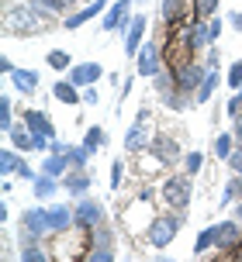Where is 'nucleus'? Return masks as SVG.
Segmentation results:
<instances>
[{"label": "nucleus", "instance_id": "2", "mask_svg": "<svg viewBox=\"0 0 242 262\" xmlns=\"http://www.w3.org/2000/svg\"><path fill=\"white\" fill-rule=\"evenodd\" d=\"M163 204H170L173 210L190 207V180L187 176H170V180L163 183Z\"/></svg>", "mask_w": 242, "mask_h": 262}, {"label": "nucleus", "instance_id": "42", "mask_svg": "<svg viewBox=\"0 0 242 262\" xmlns=\"http://www.w3.org/2000/svg\"><path fill=\"white\" fill-rule=\"evenodd\" d=\"M208 35H211V41L221 35V21H208Z\"/></svg>", "mask_w": 242, "mask_h": 262}, {"label": "nucleus", "instance_id": "45", "mask_svg": "<svg viewBox=\"0 0 242 262\" xmlns=\"http://www.w3.org/2000/svg\"><path fill=\"white\" fill-rule=\"evenodd\" d=\"M0 69H4V73L11 76V73H14V62H11V59H0Z\"/></svg>", "mask_w": 242, "mask_h": 262}, {"label": "nucleus", "instance_id": "6", "mask_svg": "<svg viewBox=\"0 0 242 262\" xmlns=\"http://www.w3.org/2000/svg\"><path fill=\"white\" fill-rule=\"evenodd\" d=\"M242 242V228H239V221H221L215 228V245L221 252H232L235 245Z\"/></svg>", "mask_w": 242, "mask_h": 262}, {"label": "nucleus", "instance_id": "3", "mask_svg": "<svg viewBox=\"0 0 242 262\" xmlns=\"http://www.w3.org/2000/svg\"><path fill=\"white\" fill-rule=\"evenodd\" d=\"M176 228H180V217H156V221L149 224V242L156 245V249H166L170 242H173V235H176Z\"/></svg>", "mask_w": 242, "mask_h": 262}, {"label": "nucleus", "instance_id": "9", "mask_svg": "<svg viewBox=\"0 0 242 262\" xmlns=\"http://www.w3.org/2000/svg\"><path fill=\"white\" fill-rule=\"evenodd\" d=\"M149 148H152V156L159 159V162H166V166L180 159V145H176L170 135H156V138L149 142Z\"/></svg>", "mask_w": 242, "mask_h": 262}, {"label": "nucleus", "instance_id": "26", "mask_svg": "<svg viewBox=\"0 0 242 262\" xmlns=\"http://www.w3.org/2000/svg\"><path fill=\"white\" fill-rule=\"evenodd\" d=\"M31 11L38 14L42 21H49V17H55V11H59V7H55L52 0H31Z\"/></svg>", "mask_w": 242, "mask_h": 262}, {"label": "nucleus", "instance_id": "19", "mask_svg": "<svg viewBox=\"0 0 242 262\" xmlns=\"http://www.w3.org/2000/svg\"><path fill=\"white\" fill-rule=\"evenodd\" d=\"M11 79H14V86H17L21 93H31L35 86H38V76H35V73H28V69H14Z\"/></svg>", "mask_w": 242, "mask_h": 262}, {"label": "nucleus", "instance_id": "1", "mask_svg": "<svg viewBox=\"0 0 242 262\" xmlns=\"http://www.w3.org/2000/svg\"><path fill=\"white\" fill-rule=\"evenodd\" d=\"M170 69H173L176 83H180V93H194V90L204 83V76H208V66L194 62V59H184V62L170 66Z\"/></svg>", "mask_w": 242, "mask_h": 262}, {"label": "nucleus", "instance_id": "48", "mask_svg": "<svg viewBox=\"0 0 242 262\" xmlns=\"http://www.w3.org/2000/svg\"><path fill=\"white\" fill-rule=\"evenodd\" d=\"M55 7H59V11H63V7H69V4H76V0H52Z\"/></svg>", "mask_w": 242, "mask_h": 262}, {"label": "nucleus", "instance_id": "46", "mask_svg": "<svg viewBox=\"0 0 242 262\" xmlns=\"http://www.w3.org/2000/svg\"><path fill=\"white\" fill-rule=\"evenodd\" d=\"M83 100H87V104H97V90H94V86H90V90L83 93Z\"/></svg>", "mask_w": 242, "mask_h": 262}, {"label": "nucleus", "instance_id": "34", "mask_svg": "<svg viewBox=\"0 0 242 262\" xmlns=\"http://www.w3.org/2000/svg\"><path fill=\"white\" fill-rule=\"evenodd\" d=\"M49 66H52V69H66V66H69V55L63 52V49H55V52H49Z\"/></svg>", "mask_w": 242, "mask_h": 262}, {"label": "nucleus", "instance_id": "4", "mask_svg": "<svg viewBox=\"0 0 242 262\" xmlns=\"http://www.w3.org/2000/svg\"><path fill=\"white\" fill-rule=\"evenodd\" d=\"M21 228L28 231V235H21V245H25V242H38V238L49 231V210H42V207L28 210L25 217H21Z\"/></svg>", "mask_w": 242, "mask_h": 262}, {"label": "nucleus", "instance_id": "27", "mask_svg": "<svg viewBox=\"0 0 242 262\" xmlns=\"http://www.w3.org/2000/svg\"><path fill=\"white\" fill-rule=\"evenodd\" d=\"M190 4H194V14H197L201 21H208V17L218 11V0H190Z\"/></svg>", "mask_w": 242, "mask_h": 262}, {"label": "nucleus", "instance_id": "14", "mask_svg": "<svg viewBox=\"0 0 242 262\" xmlns=\"http://www.w3.org/2000/svg\"><path fill=\"white\" fill-rule=\"evenodd\" d=\"M25 128L31 135H45V138H52V121L45 118L42 111H25Z\"/></svg>", "mask_w": 242, "mask_h": 262}, {"label": "nucleus", "instance_id": "28", "mask_svg": "<svg viewBox=\"0 0 242 262\" xmlns=\"http://www.w3.org/2000/svg\"><path fill=\"white\" fill-rule=\"evenodd\" d=\"M104 142H108V135H104V128H90V131H87V138H83V145H87L90 152H97V148H100Z\"/></svg>", "mask_w": 242, "mask_h": 262}, {"label": "nucleus", "instance_id": "35", "mask_svg": "<svg viewBox=\"0 0 242 262\" xmlns=\"http://www.w3.org/2000/svg\"><path fill=\"white\" fill-rule=\"evenodd\" d=\"M239 193H242V183H239V180H232V183L225 186V193H221V204H232Z\"/></svg>", "mask_w": 242, "mask_h": 262}, {"label": "nucleus", "instance_id": "47", "mask_svg": "<svg viewBox=\"0 0 242 262\" xmlns=\"http://www.w3.org/2000/svg\"><path fill=\"white\" fill-rule=\"evenodd\" d=\"M17 176H25V180H35V172H31V169H28V166H25V162H21V169H17Z\"/></svg>", "mask_w": 242, "mask_h": 262}, {"label": "nucleus", "instance_id": "17", "mask_svg": "<svg viewBox=\"0 0 242 262\" xmlns=\"http://www.w3.org/2000/svg\"><path fill=\"white\" fill-rule=\"evenodd\" d=\"M128 7H132V0H118V4L108 11V17H104V31H114V28L125 25V14H128Z\"/></svg>", "mask_w": 242, "mask_h": 262}, {"label": "nucleus", "instance_id": "41", "mask_svg": "<svg viewBox=\"0 0 242 262\" xmlns=\"http://www.w3.org/2000/svg\"><path fill=\"white\" fill-rule=\"evenodd\" d=\"M114 176H111V186H121V172H125V166H121V162H114Z\"/></svg>", "mask_w": 242, "mask_h": 262}, {"label": "nucleus", "instance_id": "13", "mask_svg": "<svg viewBox=\"0 0 242 262\" xmlns=\"http://www.w3.org/2000/svg\"><path fill=\"white\" fill-rule=\"evenodd\" d=\"M73 221H76V214L66 210V207H52V210H49V231H52V235L69 231V224H73Z\"/></svg>", "mask_w": 242, "mask_h": 262}, {"label": "nucleus", "instance_id": "8", "mask_svg": "<svg viewBox=\"0 0 242 262\" xmlns=\"http://www.w3.org/2000/svg\"><path fill=\"white\" fill-rule=\"evenodd\" d=\"M111 228L108 224H97V235H94V249H90V259L94 262H108L114 259V249H111Z\"/></svg>", "mask_w": 242, "mask_h": 262}, {"label": "nucleus", "instance_id": "11", "mask_svg": "<svg viewBox=\"0 0 242 262\" xmlns=\"http://www.w3.org/2000/svg\"><path fill=\"white\" fill-rule=\"evenodd\" d=\"M146 118H149V111H138V121H135V128H128V135H125V148H128V152H138V148H146Z\"/></svg>", "mask_w": 242, "mask_h": 262}, {"label": "nucleus", "instance_id": "36", "mask_svg": "<svg viewBox=\"0 0 242 262\" xmlns=\"http://www.w3.org/2000/svg\"><path fill=\"white\" fill-rule=\"evenodd\" d=\"M87 156H90V148H87V145H83V148H73V152H69V162H73V166H83Z\"/></svg>", "mask_w": 242, "mask_h": 262}, {"label": "nucleus", "instance_id": "37", "mask_svg": "<svg viewBox=\"0 0 242 262\" xmlns=\"http://www.w3.org/2000/svg\"><path fill=\"white\" fill-rule=\"evenodd\" d=\"M229 83H232V86H235V90H239V86H242V59H239V62H235V66H232V69H229Z\"/></svg>", "mask_w": 242, "mask_h": 262}, {"label": "nucleus", "instance_id": "33", "mask_svg": "<svg viewBox=\"0 0 242 262\" xmlns=\"http://www.w3.org/2000/svg\"><path fill=\"white\" fill-rule=\"evenodd\" d=\"M0 128H4V131L14 128V124H11V100H7V97L0 100Z\"/></svg>", "mask_w": 242, "mask_h": 262}, {"label": "nucleus", "instance_id": "20", "mask_svg": "<svg viewBox=\"0 0 242 262\" xmlns=\"http://www.w3.org/2000/svg\"><path fill=\"white\" fill-rule=\"evenodd\" d=\"M215 86H218V69H208V76H204V83L197 86V104H208L211 100V93H215Z\"/></svg>", "mask_w": 242, "mask_h": 262}, {"label": "nucleus", "instance_id": "24", "mask_svg": "<svg viewBox=\"0 0 242 262\" xmlns=\"http://www.w3.org/2000/svg\"><path fill=\"white\" fill-rule=\"evenodd\" d=\"M66 186H69V193H87L90 176H87V172H73V176H66Z\"/></svg>", "mask_w": 242, "mask_h": 262}, {"label": "nucleus", "instance_id": "10", "mask_svg": "<svg viewBox=\"0 0 242 262\" xmlns=\"http://www.w3.org/2000/svg\"><path fill=\"white\" fill-rule=\"evenodd\" d=\"M97 79H100V66L97 62H83V66H73L69 69V83L73 86H90Z\"/></svg>", "mask_w": 242, "mask_h": 262}, {"label": "nucleus", "instance_id": "44", "mask_svg": "<svg viewBox=\"0 0 242 262\" xmlns=\"http://www.w3.org/2000/svg\"><path fill=\"white\" fill-rule=\"evenodd\" d=\"M232 135H235V142L242 145V114H239V118H235V131H232Z\"/></svg>", "mask_w": 242, "mask_h": 262}, {"label": "nucleus", "instance_id": "25", "mask_svg": "<svg viewBox=\"0 0 242 262\" xmlns=\"http://www.w3.org/2000/svg\"><path fill=\"white\" fill-rule=\"evenodd\" d=\"M69 166V156H49L45 159V176H59Z\"/></svg>", "mask_w": 242, "mask_h": 262}, {"label": "nucleus", "instance_id": "30", "mask_svg": "<svg viewBox=\"0 0 242 262\" xmlns=\"http://www.w3.org/2000/svg\"><path fill=\"white\" fill-rule=\"evenodd\" d=\"M52 193H55V180L52 176H45V180L35 183V196H38V200H45V196H52Z\"/></svg>", "mask_w": 242, "mask_h": 262}, {"label": "nucleus", "instance_id": "32", "mask_svg": "<svg viewBox=\"0 0 242 262\" xmlns=\"http://www.w3.org/2000/svg\"><path fill=\"white\" fill-rule=\"evenodd\" d=\"M0 169L7 172V176H11V172H17V169H21L17 156H14V152H4V156H0Z\"/></svg>", "mask_w": 242, "mask_h": 262}, {"label": "nucleus", "instance_id": "39", "mask_svg": "<svg viewBox=\"0 0 242 262\" xmlns=\"http://www.w3.org/2000/svg\"><path fill=\"white\" fill-rule=\"evenodd\" d=\"M201 162H204L201 152H190V156H187V172H190V176H194V172H201Z\"/></svg>", "mask_w": 242, "mask_h": 262}, {"label": "nucleus", "instance_id": "40", "mask_svg": "<svg viewBox=\"0 0 242 262\" xmlns=\"http://www.w3.org/2000/svg\"><path fill=\"white\" fill-rule=\"evenodd\" d=\"M229 166H232L235 172H242V145H239V148H235V152L229 156Z\"/></svg>", "mask_w": 242, "mask_h": 262}, {"label": "nucleus", "instance_id": "22", "mask_svg": "<svg viewBox=\"0 0 242 262\" xmlns=\"http://www.w3.org/2000/svg\"><path fill=\"white\" fill-rule=\"evenodd\" d=\"M11 142H14V148L31 152V148H35V135H31L28 128H11Z\"/></svg>", "mask_w": 242, "mask_h": 262}, {"label": "nucleus", "instance_id": "21", "mask_svg": "<svg viewBox=\"0 0 242 262\" xmlns=\"http://www.w3.org/2000/svg\"><path fill=\"white\" fill-rule=\"evenodd\" d=\"M76 90H80V86H73L69 79H66V83H55V86H52L55 100H63V104H80V93H76Z\"/></svg>", "mask_w": 242, "mask_h": 262}, {"label": "nucleus", "instance_id": "38", "mask_svg": "<svg viewBox=\"0 0 242 262\" xmlns=\"http://www.w3.org/2000/svg\"><path fill=\"white\" fill-rule=\"evenodd\" d=\"M242 114V86H239V93L229 100V118H239Z\"/></svg>", "mask_w": 242, "mask_h": 262}, {"label": "nucleus", "instance_id": "7", "mask_svg": "<svg viewBox=\"0 0 242 262\" xmlns=\"http://www.w3.org/2000/svg\"><path fill=\"white\" fill-rule=\"evenodd\" d=\"M73 214H76V224H80V228H94V224L104 221V207H100L97 200H80V204L73 207Z\"/></svg>", "mask_w": 242, "mask_h": 262}, {"label": "nucleus", "instance_id": "43", "mask_svg": "<svg viewBox=\"0 0 242 262\" xmlns=\"http://www.w3.org/2000/svg\"><path fill=\"white\" fill-rule=\"evenodd\" d=\"M229 21H232V28H235V31H242V11H235Z\"/></svg>", "mask_w": 242, "mask_h": 262}, {"label": "nucleus", "instance_id": "16", "mask_svg": "<svg viewBox=\"0 0 242 262\" xmlns=\"http://www.w3.org/2000/svg\"><path fill=\"white\" fill-rule=\"evenodd\" d=\"M163 21L166 25H180L184 21V14H187V0H163Z\"/></svg>", "mask_w": 242, "mask_h": 262}, {"label": "nucleus", "instance_id": "49", "mask_svg": "<svg viewBox=\"0 0 242 262\" xmlns=\"http://www.w3.org/2000/svg\"><path fill=\"white\" fill-rule=\"evenodd\" d=\"M235 221H242V204H239V207H235Z\"/></svg>", "mask_w": 242, "mask_h": 262}, {"label": "nucleus", "instance_id": "15", "mask_svg": "<svg viewBox=\"0 0 242 262\" xmlns=\"http://www.w3.org/2000/svg\"><path fill=\"white\" fill-rule=\"evenodd\" d=\"M142 35H146V17L135 14V21L128 25V38H125V52L128 55H135V49L142 45Z\"/></svg>", "mask_w": 242, "mask_h": 262}, {"label": "nucleus", "instance_id": "5", "mask_svg": "<svg viewBox=\"0 0 242 262\" xmlns=\"http://www.w3.org/2000/svg\"><path fill=\"white\" fill-rule=\"evenodd\" d=\"M7 25H11V31H25V35H31V31L42 28V17L31 11V7H17V11H11Z\"/></svg>", "mask_w": 242, "mask_h": 262}, {"label": "nucleus", "instance_id": "29", "mask_svg": "<svg viewBox=\"0 0 242 262\" xmlns=\"http://www.w3.org/2000/svg\"><path fill=\"white\" fill-rule=\"evenodd\" d=\"M211 245H215V228H204L201 235H197V249H194V252H197V255H204Z\"/></svg>", "mask_w": 242, "mask_h": 262}, {"label": "nucleus", "instance_id": "23", "mask_svg": "<svg viewBox=\"0 0 242 262\" xmlns=\"http://www.w3.org/2000/svg\"><path fill=\"white\" fill-rule=\"evenodd\" d=\"M232 145H235V135H229V131H221V135H218V138H215V156H218V159H225V162H229V156H232V152H235Z\"/></svg>", "mask_w": 242, "mask_h": 262}, {"label": "nucleus", "instance_id": "12", "mask_svg": "<svg viewBox=\"0 0 242 262\" xmlns=\"http://www.w3.org/2000/svg\"><path fill=\"white\" fill-rule=\"evenodd\" d=\"M138 73L142 76H156L159 73V45H146L138 52Z\"/></svg>", "mask_w": 242, "mask_h": 262}, {"label": "nucleus", "instance_id": "18", "mask_svg": "<svg viewBox=\"0 0 242 262\" xmlns=\"http://www.w3.org/2000/svg\"><path fill=\"white\" fill-rule=\"evenodd\" d=\"M100 11H104V0H94V4H90L87 11L69 14V17H66V28H80V25H87V21H90V17H97Z\"/></svg>", "mask_w": 242, "mask_h": 262}, {"label": "nucleus", "instance_id": "31", "mask_svg": "<svg viewBox=\"0 0 242 262\" xmlns=\"http://www.w3.org/2000/svg\"><path fill=\"white\" fill-rule=\"evenodd\" d=\"M21 259H31V262H42L45 259V252L38 249V245H35V242H25V245H21Z\"/></svg>", "mask_w": 242, "mask_h": 262}]
</instances>
